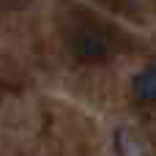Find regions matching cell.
<instances>
[{"instance_id": "cell-1", "label": "cell", "mask_w": 156, "mask_h": 156, "mask_svg": "<svg viewBox=\"0 0 156 156\" xmlns=\"http://www.w3.org/2000/svg\"><path fill=\"white\" fill-rule=\"evenodd\" d=\"M74 52L82 60H101L110 55V38L99 27H82L74 36Z\"/></svg>"}, {"instance_id": "cell-2", "label": "cell", "mask_w": 156, "mask_h": 156, "mask_svg": "<svg viewBox=\"0 0 156 156\" xmlns=\"http://www.w3.org/2000/svg\"><path fill=\"white\" fill-rule=\"evenodd\" d=\"M134 93H137V99H143V101H156V66L143 69V71L134 77Z\"/></svg>"}]
</instances>
